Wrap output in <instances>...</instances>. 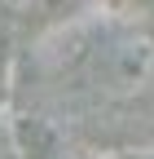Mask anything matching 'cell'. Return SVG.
I'll list each match as a JSON object with an SVG mask.
<instances>
[{"mask_svg":"<svg viewBox=\"0 0 154 159\" xmlns=\"http://www.w3.org/2000/svg\"><path fill=\"white\" fill-rule=\"evenodd\" d=\"M0 159H5V150H0Z\"/></svg>","mask_w":154,"mask_h":159,"instance_id":"3957f363","label":"cell"},{"mask_svg":"<svg viewBox=\"0 0 154 159\" xmlns=\"http://www.w3.org/2000/svg\"><path fill=\"white\" fill-rule=\"evenodd\" d=\"M13 13H66L75 9V0H5Z\"/></svg>","mask_w":154,"mask_h":159,"instance_id":"7a4b0ae2","label":"cell"},{"mask_svg":"<svg viewBox=\"0 0 154 159\" xmlns=\"http://www.w3.org/2000/svg\"><path fill=\"white\" fill-rule=\"evenodd\" d=\"M154 80V35L123 31L97 49V84L114 97H132Z\"/></svg>","mask_w":154,"mask_h":159,"instance_id":"6da1fadb","label":"cell"}]
</instances>
